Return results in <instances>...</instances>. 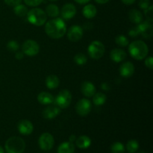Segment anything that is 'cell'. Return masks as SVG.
Masks as SVG:
<instances>
[{
  "label": "cell",
  "mask_w": 153,
  "mask_h": 153,
  "mask_svg": "<svg viewBox=\"0 0 153 153\" xmlns=\"http://www.w3.org/2000/svg\"><path fill=\"white\" fill-rule=\"evenodd\" d=\"M74 1L80 4H87V3H88V1H91V0H74Z\"/></svg>",
  "instance_id": "cell-41"
},
{
  "label": "cell",
  "mask_w": 153,
  "mask_h": 153,
  "mask_svg": "<svg viewBox=\"0 0 153 153\" xmlns=\"http://www.w3.org/2000/svg\"><path fill=\"white\" fill-rule=\"evenodd\" d=\"M75 146L70 141L61 143L58 148V153H74Z\"/></svg>",
  "instance_id": "cell-23"
},
{
  "label": "cell",
  "mask_w": 153,
  "mask_h": 153,
  "mask_svg": "<svg viewBox=\"0 0 153 153\" xmlns=\"http://www.w3.org/2000/svg\"><path fill=\"white\" fill-rule=\"evenodd\" d=\"M92 109V104L88 99H82L79 100L76 105V111L79 115L85 117L90 114Z\"/></svg>",
  "instance_id": "cell-9"
},
{
  "label": "cell",
  "mask_w": 153,
  "mask_h": 153,
  "mask_svg": "<svg viewBox=\"0 0 153 153\" xmlns=\"http://www.w3.org/2000/svg\"><path fill=\"white\" fill-rule=\"evenodd\" d=\"M76 144L79 149H88L91 145V139L87 135H82L76 138Z\"/></svg>",
  "instance_id": "cell-19"
},
{
  "label": "cell",
  "mask_w": 153,
  "mask_h": 153,
  "mask_svg": "<svg viewBox=\"0 0 153 153\" xmlns=\"http://www.w3.org/2000/svg\"><path fill=\"white\" fill-rule=\"evenodd\" d=\"M83 28L78 25H72L67 31V37L72 42H77L83 37Z\"/></svg>",
  "instance_id": "cell-10"
},
{
  "label": "cell",
  "mask_w": 153,
  "mask_h": 153,
  "mask_svg": "<svg viewBox=\"0 0 153 153\" xmlns=\"http://www.w3.org/2000/svg\"><path fill=\"white\" fill-rule=\"evenodd\" d=\"M115 43L121 47H126L129 44L128 38L124 35H118L115 37Z\"/></svg>",
  "instance_id": "cell-30"
},
{
  "label": "cell",
  "mask_w": 153,
  "mask_h": 153,
  "mask_svg": "<svg viewBox=\"0 0 153 153\" xmlns=\"http://www.w3.org/2000/svg\"><path fill=\"white\" fill-rule=\"evenodd\" d=\"M81 91L86 97H92L96 94V88L93 83L85 81L81 85Z\"/></svg>",
  "instance_id": "cell-15"
},
{
  "label": "cell",
  "mask_w": 153,
  "mask_h": 153,
  "mask_svg": "<svg viewBox=\"0 0 153 153\" xmlns=\"http://www.w3.org/2000/svg\"><path fill=\"white\" fill-rule=\"evenodd\" d=\"M139 149V143L136 140H130L127 142L126 149L129 153H134Z\"/></svg>",
  "instance_id": "cell-27"
},
{
  "label": "cell",
  "mask_w": 153,
  "mask_h": 153,
  "mask_svg": "<svg viewBox=\"0 0 153 153\" xmlns=\"http://www.w3.org/2000/svg\"><path fill=\"white\" fill-rule=\"evenodd\" d=\"M76 13V6L72 3H67L62 7L61 10V15L63 19H68L74 17Z\"/></svg>",
  "instance_id": "cell-12"
},
{
  "label": "cell",
  "mask_w": 153,
  "mask_h": 153,
  "mask_svg": "<svg viewBox=\"0 0 153 153\" xmlns=\"http://www.w3.org/2000/svg\"><path fill=\"white\" fill-rule=\"evenodd\" d=\"M138 27L140 34L142 37L146 39H150L153 35V27L152 22L149 21H142L140 24L137 25Z\"/></svg>",
  "instance_id": "cell-11"
},
{
  "label": "cell",
  "mask_w": 153,
  "mask_h": 153,
  "mask_svg": "<svg viewBox=\"0 0 153 153\" xmlns=\"http://www.w3.org/2000/svg\"><path fill=\"white\" fill-rule=\"evenodd\" d=\"M74 61L77 65L83 66L88 61V58L83 53H78L74 56Z\"/></svg>",
  "instance_id": "cell-29"
},
{
  "label": "cell",
  "mask_w": 153,
  "mask_h": 153,
  "mask_svg": "<svg viewBox=\"0 0 153 153\" xmlns=\"http://www.w3.org/2000/svg\"><path fill=\"white\" fill-rule=\"evenodd\" d=\"M60 113H61L60 108L55 105H49L43 110V116L46 120H52L56 117Z\"/></svg>",
  "instance_id": "cell-16"
},
{
  "label": "cell",
  "mask_w": 153,
  "mask_h": 153,
  "mask_svg": "<svg viewBox=\"0 0 153 153\" xmlns=\"http://www.w3.org/2000/svg\"><path fill=\"white\" fill-rule=\"evenodd\" d=\"M27 19L32 25H36V26H41L46 23L47 15L46 12L41 8L35 7L28 11Z\"/></svg>",
  "instance_id": "cell-4"
},
{
  "label": "cell",
  "mask_w": 153,
  "mask_h": 153,
  "mask_svg": "<svg viewBox=\"0 0 153 153\" xmlns=\"http://www.w3.org/2000/svg\"><path fill=\"white\" fill-rule=\"evenodd\" d=\"M37 100L42 105H50L54 102V97L48 92H41L37 96Z\"/></svg>",
  "instance_id": "cell-21"
},
{
  "label": "cell",
  "mask_w": 153,
  "mask_h": 153,
  "mask_svg": "<svg viewBox=\"0 0 153 153\" xmlns=\"http://www.w3.org/2000/svg\"><path fill=\"white\" fill-rule=\"evenodd\" d=\"M126 52L121 49H114L110 52V58L116 63L123 61L126 58Z\"/></svg>",
  "instance_id": "cell-17"
},
{
  "label": "cell",
  "mask_w": 153,
  "mask_h": 153,
  "mask_svg": "<svg viewBox=\"0 0 153 153\" xmlns=\"http://www.w3.org/2000/svg\"><path fill=\"white\" fill-rule=\"evenodd\" d=\"M128 19L132 23L140 24L143 21V14L137 9H131L128 12Z\"/></svg>",
  "instance_id": "cell-18"
},
{
  "label": "cell",
  "mask_w": 153,
  "mask_h": 153,
  "mask_svg": "<svg viewBox=\"0 0 153 153\" xmlns=\"http://www.w3.org/2000/svg\"><path fill=\"white\" fill-rule=\"evenodd\" d=\"M82 13H83L84 16L87 19H93V18L95 17L97 13V7L92 4H86L83 7Z\"/></svg>",
  "instance_id": "cell-20"
},
{
  "label": "cell",
  "mask_w": 153,
  "mask_h": 153,
  "mask_svg": "<svg viewBox=\"0 0 153 153\" xmlns=\"http://www.w3.org/2000/svg\"><path fill=\"white\" fill-rule=\"evenodd\" d=\"M15 58L17 60H22L24 58V53L22 52H16L15 54Z\"/></svg>",
  "instance_id": "cell-39"
},
{
  "label": "cell",
  "mask_w": 153,
  "mask_h": 153,
  "mask_svg": "<svg viewBox=\"0 0 153 153\" xmlns=\"http://www.w3.org/2000/svg\"><path fill=\"white\" fill-rule=\"evenodd\" d=\"M76 136L74 135V134H72L71 136H70L69 137V141L71 142V143H73L74 141H76Z\"/></svg>",
  "instance_id": "cell-43"
},
{
  "label": "cell",
  "mask_w": 153,
  "mask_h": 153,
  "mask_svg": "<svg viewBox=\"0 0 153 153\" xmlns=\"http://www.w3.org/2000/svg\"><path fill=\"white\" fill-rule=\"evenodd\" d=\"M111 151L112 153H124L125 146L120 142H115L111 146Z\"/></svg>",
  "instance_id": "cell-28"
},
{
  "label": "cell",
  "mask_w": 153,
  "mask_h": 153,
  "mask_svg": "<svg viewBox=\"0 0 153 153\" xmlns=\"http://www.w3.org/2000/svg\"><path fill=\"white\" fill-rule=\"evenodd\" d=\"M140 8L143 9V10H146V8L151 5L150 0H140L138 4Z\"/></svg>",
  "instance_id": "cell-34"
},
{
  "label": "cell",
  "mask_w": 153,
  "mask_h": 153,
  "mask_svg": "<svg viewBox=\"0 0 153 153\" xmlns=\"http://www.w3.org/2000/svg\"><path fill=\"white\" fill-rule=\"evenodd\" d=\"M128 35L131 37H137V36L140 35V31H139L138 27L136 26L131 28V29L128 31Z\"/></svg>",
  "instance_id": "cell-35"
},
{
  "label": "cell",
  "mask_w": 153,
  "mask_h": 153,
  "mask_svg": "<svg viewBox=\"0 0 153 153\" xmlns=\"http://www.w3.org/2000/svg\"><path fill=\"white\" fill-rule=\"evenodd\" d=\"M22 50L24 55L28 56H34L40 52V46L33 40H27L22 46Z\"/></svg>",
  "instance_id": "cell-7"
},
{
  "label": "cell",
  "mask_w": 153,
  "mask_h": 153,
  "mask_svg": "<svg viewBox=\"0 0 153 153\" xmlns=\"http://www.w3.org/2000/svg\"><path fill=\"white\" fill-rule=\"evenodd\" d=\"M134 66L130 61L123 63L121 64L120 67V73L121 76L124 78H129L134 74Z\"/></svg>",
  "instance_id": "cell-14"
},
{
  "label": "cell",
  "mask_w": 153,
  "mask_h": 153,
  "mask_svg": "<svg viewBox=\"0 0 153 153\" xmlns=\"http://www.w3.org/2000/svg\"><path fill=\"white\" fill-rule=\"evenodd\" d=\"M13 12L19 17H23V16H26L28 13V8L24 4H19L13 7Z\"/></svg>",
  "instance_id": "cell-26"
},
{
  "label": "cell",
  "mask_w": 153,
  "mask_h": 153,
  "mask_svg": "<svg viewBox=\"0 0 153 153\" xmlns=\"http://www.w3.org/2000/svg\"><path fill=\"white\" fill-rule=\"evenodd\" d=\"M54 143H55V140H54L53 136L50 133H43L39 137L38 144L42 150H50L53 147Z\"/></svg>",
  "instance_id": "cell-8"
},
{
  "label": "cell",
  "mask_w": 153,
  "mask_h": 153,
  "mask_svg": "<svg viewBox=\"0 0 153 153\" xmlns=\"http://www.w3.org/2000/svg\"><path fill=\"white\" fill-rule=\"evenodd\" d=\"M0 153H4V149H3V148L1 147V146H0Z\"/></svg>",
  "instance_id": "cell-44"
},
{
  "label": "cell",
  "mask_w": 153,
  "mask_h": 153,
  "mask_svg": "<svg viewBox=\"0 0 153 153\" xmlns=\"http://www.w3.org/2000/svg\"><path fill=\"white\" fill-rule=\"evenodd\" d=\"M128 52L133 58L141 61L147 57L149 53L148 46L142 40H134L129 44Z\"/></svg>",
  "instance_id": "cell-2"
},
{
  "label": "cell",
  "mask_w": 153,
  "mask_h": 153,
  "mask_svg": "<svg viewBox=\"0 0 153 153\" xmlns=\"http://www.w3.org/2000/svg\"><path fill=\"white\" fill-rule=\"evenodd\" d=\"M54 101L60 108H67L70 106L72 101L71 93L68 90H62L58 93Z\"/></svg>",
  "instance_id": "cell-6"
},
{
  "label": "cell",
  "mask_w": 153,
  "mask_h": 153,
  "mask_svg": "<svg viewBox=\"0 0 153 153\" xmlns=\"http://www.w3.org/2000/svg\"><path fill=\"white\" fill-rule=\"evenodd\" d=\"M4 1L7 4V5L14 7V6L17 5V4H21L22 0H4Z\"/></svg>",
  "instance_id": "cell-37"
},
{
  "label": "cell",
  "mask_w": 153,
  "mask_h": 153,
  "mask_svg": "<svg viewBox=\"0 0 153 153\" xmlns=\"http://www.w3.org/2000/svg\"><path fill=\"white\" fill-rule=\"evenodd\" d=\"M109 1H110V0H95L96 2H97L98 4H106V3L108 2Z\"/></svg>",
  "instance_id": "cell-42"
},
{
  "label": "cell",
  "mask_w": 153,
  "mask_h": 153,
  "mask_svg": "<svg viewBox=\"0 0 153 153\" xmlns=\"http://www.w3.org/2000/svg\"><path fill=\"white\" fill-rule=\"evenodd\" d=\"M92 97L94 104L97 106L102 105L107 100L105 94H104L103 93H97V94H94Z\"/></svg>",
  "instance_id": "cell-25"
},
{
  "label": "cell",
  "mask_w": 153,
  "mask_h": 153,
  "mask_svg": "<svg viewBox=\"0 0 153 153\" xmlns=\"http://www.w3.org/2000/svg\"><path fill=\"white\" fill-rule=\"evenodd\" d=\"M138 153H146V152H145L144 151H140V152H138Z\"/></svg>",
  "instance_id": "cell-45"
},
{
  "label": "cell",
  "mask_w": 153,
  "mask_h": 153,
  "mask_svg": "<svg viewBox=\"0 0 153 153\" xmlns=\"http://www.w3.org/2000/svg\"><path fill=\"white\" fill-rule=\"evenodd\" d=\"M45 31L52 39H60L67 32V25L61 18H55L48 21L45 25Z\"/></svg>",
  "instance_id": "cell-1"
},
{
  "label": "cell",
  "mask_w": 153,
  "mask_h": 153,
  "mask_svg": "<svg viewBox=\"0 0 153 153\" xmlns=\"http://www.w3.org/2000/svg\"><path fill=\"white\" fill-rule=\"evenodd\" d=\"M19 132L23 135H29L34 131V126L28 120H22L19 121L17 125Z\"/></svg>",
  "instance_id": "cell-13"
},
{
  "label": "cell",
  "mask_w": 153,
  "mask_h": 153,
  "mask_svg": "<svg viewBox=\"0 0 153 153\" xmlns=\"http://www.w3.org/2000/svg\"><path fill=\"white\" fill-rule=\"evenodd\" d=\"M145 16H146V20L149 22H152L153 21V6L150 5L148 8L144 10Z\"/></svg>",
  "instance_id": "cell-32"
},
{
  "label": "cell",
  "mask_w": 153,
  "mask_h": 153,
  "mask_svg": "<svg viewBox=\"0 0 153 153\" xmlns=\"http://www.w3.org/2000/svg\"><path fill=\"white\" fill-rule=\"evenodd\" d=\"M46 13L50 17H57L60 13L59 7L55 4H50L46 7Z\"/></svg>",
  "instance_id": "cell-24"
},
{
  "label": "cell",
  "mask_w": 153,
  "mask_h": 153,
  "mask_svg": "<svg viewBox=\"0 0 153 153\" xmlns=\"http://www.w3.org/2000/svg\"><path fill=\"white\" fill-rule=\"evenodd\" d=\"M60 80L55 75H49L46 79V85L49 89L55 90L59 86Z\"/></svg>",
  "instance_id": "cell-22"
},
{
  "label": "cell",
  "mask_w": 153,
  "mask_h": 153,
  "mask_svg": "<svg viewBox=\"0 0 153 153\" xmlns=\"http://www.w3.org/2000/svg\"><path fill=\"white\" fill-rule=\"evenodd\" d=\"M4 148L7 153H23L25 149V140L19 137L13 136L7 139Z\"/></svg>",
  "instance_id": "cell-3"
},
{
  "label": "cell",
  "mask_w": 153,
  "mask_h": 153,
  "mask_svg": "<svg viewBox=\"0 0 153 153\" xmlns=\"http://www.w3.org/2000/svg\"><path fill=\"white\" fill-rule=\"evenodd\" d=\"M145 65L147 68H149V70H152L153 68V58L152 56H149L147 58H146L145 60Z\"/></svg>",
  "instance_id": "cell-36"
},
{
  "label": "cell",
  "mask_w": 153,
  "mask_h": 153,
  "mask_svg": "<svg viewBox=\"0 0 153 153\" xmlns=\"http://www.w3.org/2000/svg\"><path fill=\"white\" fill-rule=\"evenodd\" d=\"M105 48L102 42L94 40L88 48V52L89 56L94 60H98L104 55Z\"/></svg>",
  "instance_id": "cell-5"
},
{
  "label": "cell",
  "mask_w": 153,
  "mask_h": 153,
  "mask_svg": "<svg viewBox=\"0 0 153 153\" xmlns=\"http://www.w3.org/2000/svg\"><path fill=\"white\" fill-rule=\"evenodd\" d=\"M101 88L103 90V91H108L110 90L111 88L108 83H107V82H103V83L101 85Z\"/></svg>",
  "instance_id": "cell-38"
},
{
  "label": "cell",
  "mask_w": 153,
  "mask_h": 153,
  "mask_svg": "<svg viewBox=\"0 0 153 153\" xmlns=\"http://www.w3.org/2000/svg\"><path fill=\"white\" fill-rule=\"evenodd\" d=\"M7 49L9 52H17L18 49H19V45L16 40H10V41L7 43Z\"/></svg>",
  "instance_id": "cell-31"
},
{
  "label": "cell",
  "mask_w": 153,
  "mask_h": 153,
  "mask_svg": "<svg viewBox=\"0 0 153 153\" xmlns=\"http://www.w3.org/2000/svg\"><path fill=\"white\" fill-rule=\"evenodd\" d=\"M49 1H58V0H49Z\"/></svg>",
  "instance_id": "cell-46"
},
{
  "label": "cell",
  "mask_w": 153,
  "mask_h": 153,
  "mask_svg": "<svg viewBox=\"0 0 153 153\" xmlns=\"http://www.w3.org/2000/svg\"><path fill=\"white\" fill-rule=\"evenodd\" d=\"M121 1L123 4H126V5H130V4H132L133 3L135 2L136 0H121Z\"/></svg>",
  "instance_id": "cell-40"
},
{
  "label": "cell",
  "mask_w": 153,
  "mask_h": 153,
  "mask_svg": "<svg viewBox=\"0 0 153 153\" xmlns=\"http://www.w3.org/2000/svg\"><path fill=\"white\" fill-rule=\"evenodd\" d=\"M25 4L30 7H37V6L40 5L43 0H23Z\"/></svg>",
  "instance_id": "cell-33"
}]
</instances>
